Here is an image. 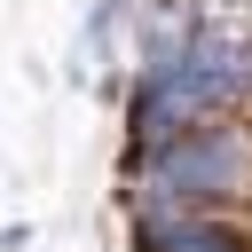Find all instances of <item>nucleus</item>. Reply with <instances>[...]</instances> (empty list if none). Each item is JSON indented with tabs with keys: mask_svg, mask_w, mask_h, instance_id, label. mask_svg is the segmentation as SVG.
<instances>
[{
	"mask_svg": "<svg viewBox=\"0 0 252 252\" xmlns=\"http://www.w3.org/2000/svg\"><path fill=\"white\" fill-rule=\"evenodd\" d=\"M134 252H252V228L236 213H126Z\"/></svg>",
	"mask_w": 252,
	"mask_h": 252,
	"instance_id": "2",
	"label": "nucleus"
},
{
	"mask_svg": "<svg viewBox=\"0 0 252 252\" xmlns=\"http://www.w3.org/2000/svg\"><path fill=\"white\" fill-rule=\"evenodd\" d=\"M126 213H252V110L126 150Z\"/></svg>",
	"mask_w": 252,
	"mask_h": 252,
	"instance_id": "1",
	"label": "nucleus"
},
{
	"mask_svg": "<svg viewBox=\"0 0 252 252\" xmlns=\"http://www.w3.org/2000/svg\"><path fill=\"white\" fill-rule=\"evenodd\" d=\"M244 228H252V213H244Z\"/></svg>",
	"mask_w": 252,
	"mask_h": 252,
	"instance_id": "3",
	"label": "nucleus"
}]
</instances>
